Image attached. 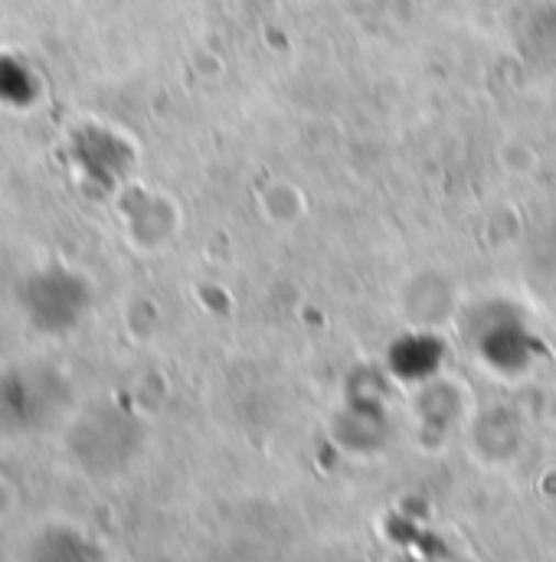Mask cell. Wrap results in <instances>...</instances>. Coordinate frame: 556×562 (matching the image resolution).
Listing matches in <instances>:
<instances>
[{"label": "cell", "instance_id": "6da1fadb", "mask_svg": "<svg viewBox=\"0 0 556 562\" xmlns=\"http://www.w3.org/2000/svg\"><path fill=\"white\" fill-rule=\"evenodd\" d=\"M141 428L115 406H92L66 431V448L76 464L96 477L119 474L138 454Z\"/></svg>", "mask_w": 556, "mask_h": 562}, {"label": "cell", "instance_id": "7a4b0ae2", "mask_svg": "<svg viewBox=\"0 0 556 562\" xmlns=\"http://www.w3.org/2000/svg\"><path fill=\"white\" fill-rule=\"evenodd\" d=\"M23 304L40 330H69L89 307V288L66 269H46L23 281Z\"/></svg>", "mask_w": 556, "mask_h": 562}, {"label": "cell", "instance_id": "3957f363", "mask_svg": "<svg viewBox=\"0 0 556 562\" xmlns=\"http://www.w3.org/2000/svg\"><path fill=\"white\" fill-rule=\"evenodd\" d=\"M26 562H105V553L89 533L53 524L30 540Z\"/></svg>", "mask_w": 556, "mask_h": 562}]
</instances>
